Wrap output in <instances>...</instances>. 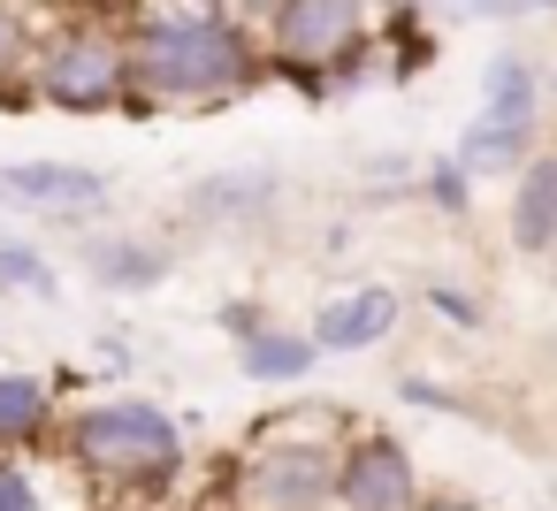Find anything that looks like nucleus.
I'll return each instance as SVG.
<instances>
[{"mask_svg":"<svg viewBox=\"0 0 557 511\" xmlns=\"http://www.w3.org/2000/svg\"><path fill=\"white\" fill-rule=\"evenodd\" d=\"M0 511H100V496L54 450H9L0 458Z\"/></svg>","mask_w":557,"mask_h":511,"instance_id":"nucleus-13","label":"nucleus"},{"mask_svg":"<svg viewBox=\"0 0 557 511\" xmlns=\"http://www.w3.org/2000/svg\"><path fill=\"white\" fill-rule=\"evenodd\" d=\"M504 237L527 260L557 252V146L527 153V169L511 176V191H504Z\"/></svg>","mask_w":557,"mask_h":511,"instance_id":"nucleus-12","label":"nucleus"},{"mask_svg":"<svg viewBox=\"0 0 557 511\" xmlns=\"http://www.w3.org/2000/svg\"><path fill=\"white\" fill-rule=\"evenodd\" d=\"M336 511H428L420 450L397 427L351 420L344 450H336Z\"/></svg>","mask_w":557,"mask_h":511,"instance_id":"nucleus-6","label":"nucleus"},{"mask_svg":"<svg viewBox=\"0 0 557 511\" xmlns=\"http://www.w3.org/2000/svg\"><path fill=\"white\" fill-rule=\"evenodd\" d=\"M100 9H123V16H131V9H138V0H100Z\"/></svg>","mask_w":557,"mask_h":511,"instance_id":"nucleus-26","label":"nucleus"},{"mask_svg":"<svg viewBox=\"0 0 557 511\" xmlns=\"http://www.w3.org/2000/svg\"><path fill=\"white\" fill-rule=\"evenodd\" d=\"M100 366H108V374H123V366H131V344H115V336H108V344H100Z\"/></svg>","mask_w":557,"mask_h":511,"instance_id":"nucleus-22","label":"nucleus"},{"mask_svg":"<svg viewBox=\"0 0 557 511\" xmlns=\"http://www.w3.org/2000/svg\"><path fill=\"white\" fill-rule=\"evenodd\" d=\"M542 108H557V70H549V77H542Z\"/></svg>","mask_w":557,"mask_h":511,"instance_id":"nucleus-25","label":"nucleus"},{"mask_svg":"<svg viewBox=\"0 0 557 511\" xmlns=\"http://www.w3.org/2000/svg\"><path fill=\"white\" fill-rule=\"evenodd\" d=\"M0 237H9V229H0Z\"/></svg>","mask_w":557,"mask_h":511,"instance_id":"nucleus-27","label":"nucleus"},{"mask_svg":"<svg viewBox=\"0 0 557 511\" xmlns=\"http://www.w3.org/2000/svg\"><path fill=\"white\" fill-rule=\"evenodd\" d=\"M519 16H557V0H519Z\"/></svg>","mask_w":557,"mask_h":511,"instance_id":"nucleus-23","label":"nucleus"},{"mask_svg":"<svg viewBox=\"0 0 557 511\" xmlns=\"http://www.w3.org/2000/svg\"><path fill=\"white\" fill-rule=\"evenodd\" d=\"M62 389L39 374V366H16V359H0V458L9 450H54L62 435Z\"/></svg>","mask_w":557,"mask_h":511,"instance_id":"nucleus-11","label":"nucleus"},{"mask_svg":"<svg viewBox=\"0 0 557 511\" xmlns=\"http://www.w3.org/2000/svg\"><path fill=\"white\" fill-rule=\"evenodd\" d=\"M123 115H222L268 85L260 24L230 9H184V0H138L123 16Z\"/></svg>","mask_w":557,"mask_h":511,"instance_id":"nucleus-1","label":"nucleus"},{"mask_svg":"<svg viewBox=\"0 0 557 511\" xmlns=\"http://www.w3.org/2000/svg\"><path fill=\"white\" fill-rule=\"evenodd\" d=\"M397 397H405V404H420V412H458V389H450V382H428V374H405V382H397Z\"/></svg>","mask_w":557,"mask_h":511,"instance_id":"nucleus-21","label":"nucleus"},{"mask_svg":"<svg viewBox=\"0 0 557 511\" xmlns=\"http://www.w3.org/2000/svg\"><path fill=\"white\" fill-rule=\"evenodd\" d=\"M0 298H32V306H54L62 298V267L32 245V237H0Z\"/></svg>","mask_w":557,"mask_h":511,"instance_id":"nucleus-18","label":"nucleus"},{"mask_svg":"<svg viewBox=\"0 0 557 511\" xmlns=\"http://www.w3.org/2000/svg\"><path fill=\"white\" fill-rule=\"evenodd\" d=\"M313 366H321V351H313V336H306V328L260 321L252 336H237V374H245L252 389H306V382H313Z\"/></svg>","mask_w":557,"mask_h":511,"instance_id":"nucleus-14","label":"nucleus"},{"mask_svg":"<svg viewBox=\"0 0 557 511\" xmlns=\"http://www.w3.org/2000/svg\"><path fill=\"white\" fill-rule=\"evenodd\" d=\"M412 191H420V199H428V207H435L443 222H466V214H473V191H481V184H473V176H466V169H458L450 153H435V161L420 169V184H412Z\"/></svg>","mask_w":557,"mask_h":511,"instance_id":"nucleus-19","label":"nucleus"},{"mask_svg":"<svg viewBox=\"0 0 557 511\" xmlns=\"http://www.w3.org/2000/svg\"><path fill=\"white\" fill-rule=\"evenodd\" d=\"M397 313H405V306H397L389 283H351V290H336V298L313 306L306 336H313L321 359H359V351H374V344L397 336Z\"/></svg>","mask_w":557,"mask_h":511,"instance_id":"nucleus-9","label":"nucleus"},{"mask_svg":"<svg viewBox=\"0 0 557 511\" xmlns=\"http://www.w3.org/2000/svg\"><path fill=\"white\" fill-rule=\"evenodd\" d=\"M283 207V169L268 161H230L207 169L199 184H184V222L191 229H260Z\"/></svg>","mask_w":557,"mask_h":511,"instance_id":"nucleus-8","label":"nucleus"},{"mask_svg":"<svg viewBox=\"0 0 557 511\" xmlns=\"http://www.w3.org/2000/svg\"><path fill=\"white\" fill-rule=\"evenodd\" d=\"M32 47H39V16L24 0H0V108H39L24 70H32Z\"/></svg>","mask_w":557,"mask_h":511,"instance_id":"nucleus-17","label":"nucleus"},{"mask_svg":"<svg viewBox=\"0 0 557 511\" xmlns=\"http://www.w3.org/2000/svg\"><path fill=\"white\" fill-rule=\"evenodd\" d=\"M488 123H542V70L519 54V47H496L481 62V108Z\"/></svg>","mask_w":557,"mask_h":511,"instance_id":"nucleus-16","label":"nucleus"},{"mask_svg":"<svg viewBox=\"0 0 557 511\" xmlns=\"http://www.w3.org/2000/svg\"><path fill=\"white\" fill-rule=\"evenodd\" d=\"M115 184L92 169V161H0V207L16 214H39V222H62V229H85L92 214H108Z\"/></svg>","mask_w":557,"mask_h":511,"instance_id":"nucleus-7","label":"nucleus"},{"mask_svg":"<svg viewBox=\"0 0 557 511\" xmlns=\"http://www.w3.org/2000/svg\"><path fill=\"white\" fill-rule=\"evenodd\" d=\"M54 458L100 503H161L191 481V427L146 389H100L62 412Z\"/></svg>","mask_w":557,"mask_h":511,"instance_id":"nucleus-2","label":"nucleus"},{"mask_svg":"<svg viewBox=\"0 0 557 511\" xmlns=\"http://www.w3.org/2000/svg\"><path fill=\"white\" fill-rule=\"evenodd\" d=\"M527 153H542V123H488V115H473L450 146V161L473 184H511L527 169Z\"/></svg>","mask_w":557,"mask_h":511,"instance_id":"nucleus-15","label":"nucleus"},{"mask_svg":"<svg viewBox=\"0 0 557 511\" xmlns=\"http://www.w3.org/2000/svg\"><path fill=\"white\" fill-rule=\"evenodd\" d=\"M374 9L389 16V9H435V0H374Z\"/></svg>","mask_w":557,"mask_h":511,"instance_id":"nucleus-24","label":"nucleus"},{"mask_svg":"<svg viewBox=\"0 0 557 511\" xmlns=\"http://www.w3.org/2000/svg\"><path fill=\"white\" fill-rule=\"evenodd\" d=\"M32 100L54 108V115H123L131 100V62H123V24L92 16V9H70L54 24H39V47H32V70H24Z\"/></svg>","mask_w":557,"mask_h":511,"instance_id":"nucleus-5","label":"nucleus"},{"mask_svg":"<svg viewBox=\"0 0 557 511\" xmlns=\"http://www.w3.org/2000/svg\"><path fill=\"white\" fill-rule=\"evenodd\" d=\"M420 298H428V313H435V321H450L458 336H473V328H481V298H473L466 283H450V275H428V283H420Z\"/></svg>","mask_w":557,"mask_h":511,"instance_id":"nucleus-20","label":"nucleus"},{"mask_svg":"<svg viewBox=\"0 0 557 511\" xmlns=\"http://www.w3.org/2000/svg\"><path fill=\"white\" fill-rule=\"evenodd\" d=\"M344 412L321 404H290L268 412L214 481L222 511H336V450H344Z\"/></svg>","mask_w":557,"mask_h":511,"instance_id":"nucleus-3","label":"nucleus"},{"mask_svg":"<svg viewBox=\"0 0 557 511\" xmlns=\"http://www.w3.org/2000/svg\"><path fill=\"white\" fill-rule=\"evenodd\" d=\"M77 267H85L92 290H108V298H146V290H161V283L176 275V252H169L161 237H146V229H92V237L77 245Z\"/></svg>","mask_w":557,"mask_h":511,"instance_id":"nucleus-10","label":"nucleus"},{"mask_svg":"<svg viewBox=\"0 0 557 511\" xmlns=\"http://www.w3.org/2000/svg\"><path fill=\"white\" fill-rule=\"evenodd\" d=\"M260 54L298 100H344L374 70V0H268Z\"/></svg>","mask_w":557,"mask_h":511,"instance_id":"nucleus-4","label":"nucleus"}]
</instances>
